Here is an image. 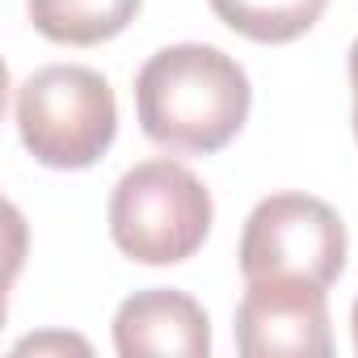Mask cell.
Listing matches in <instances>:
<instances>
[{"label": "cell", "instance_id": "2", "mask_svg": "<svg viewBox=\"0 0 358 358\" xmlns=\"http://www.w3.org/2000/svg\"><path fill=\"white\" fill-rule=\"evenodd\" d=\"M13 118L26 152L47 169H89L118 135L114 89L101 72L80 64H51L30 72L13 93Z\"/></svg>", "mask_w": 358, "mask_h": 358}, {"label": "cell", "instance_id": "5", "mask_svg": "<svg viewBox=\"0 0 358 358\" xmlns=\"http://www.w3.org/2000/svg\"><path fill=\"white\" fill-rule=\"evenodd\" d=\"M236 350L245 358H329V299L324 287L299 278H262L249 282L236 303Z\"/></svg>", "mask_w": 358, "mask_h": 358}, {"label": "cell", "instance_id": "6", "mask_svg": "<svg viewBox=\"0 0 358 358\" xmlns=\"http://www.w3.org/2000/svg\"><path fill=\"white\" fill-rule=\"evenodd\" d=\"M114 350L122 358H207L211 320L186 291L148 287L122 299L114 316Z\"/></svg>", "mask_w": 358, "mask_h": 358}, {"label": "cell", "instance_id": "3", "mask_svg": "<svg viewBox=\"0 0 358 358\" xmlns=\"http://www.w3.org/2000/svg\"><path fill=\"white\" fill-rule=\"evenodd\" d=\"M215 203L177 160H143L110 194V236L139 266H177L203 249Z\"/></svg>", "mask_w": 358, "mask_h": 358}, {"label": "cell", "instance_id": "10", "mask_svg": "<svg viewBox=\"0 0 358 358\" xmlns=\"http://www.w3.org/2000/svg\"><path fill=\"white\" fill-rule=\"evenodd\" d=\"M350 324H354V350H358V299H354V312H350Z\"/></svg>", "mask_w": 358, "mask_h": 358}, {"label": "cell", "instance_id": "7", "mask_svg": "<svg viewBox=\"0 0 358 358\" xmlns=\"http://www.w3.org/2000/svg\"><path fill=\"white\" fill-rule=\"evenodd\" d=\"M143 0H26L30 22L47 43L59 47H97L118 38Z\"/></svg>", "mask_w": 358, "mask_h": 358}, {"label": "cell", "instance_id": "9", "mask_svg": "<svg viewBox=\"0 0 358 358\" xmlns=\"http://www.w3.org/2000/svg\"><path fill=\"white\" fill-rule=\"evenodd\" d=\"M350 89H354V139H358V38L350 47Z\"/></svg>", "mask_w": 358, "mask_h": 358}, {"label": "cell", "instance_id": "4", "mask_svg": "<svg viewBox=\"0 0 358 358\" xmlns=\"http://www.w3.org/2000/svg\"><path fill=\"white\" fill-rule=\"evenodd\" d=\"M345 270V224L312 194H270L253 207L241 232V274L299 278L312 287H333Z\"/></svg>", "mask_w": 358, "mask_h": 358}, {"label": "cell", "instance_id": "1", "mask_svg": "<svg viewBox=\"0 0 358 358\" xmlns=\"http://www.w3.org/2000/svg\"><path fill=\"white\" fill-rule=\"evenodd\" d=\"M253 89L245 68L220 47L177 43L156 51L135 76L143 135L173 156H215L249 122Z\"/></svg>", "mask_w": 358, "mask_h": 358}, {"label": "cell", "instance_id": "8", "mask_svg": "<svg viewBox=\"0 0 358 358\" xmlns=\"http://www.w3.org/2000/svg\"><path fill=\"white\" fill-rule=\"evenodd\" d=\"M329 0H211V13L241 38L249 43H295L303 38L320 13H324Z\"/></svg>", "mask_w": 358, "mask_h": 358}]
</instances>
